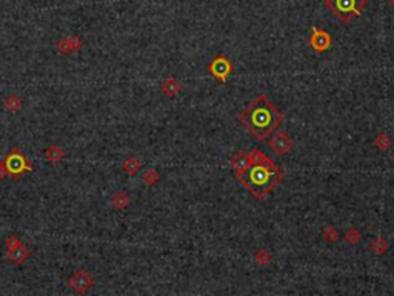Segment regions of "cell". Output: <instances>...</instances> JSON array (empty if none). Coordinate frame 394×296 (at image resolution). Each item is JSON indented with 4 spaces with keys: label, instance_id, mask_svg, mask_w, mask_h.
<instances>
[{
    "label": "cell",
    "instance_id": "obj_13",
    "mask_svg": "<svg viewBox=\"0 0 394 296\" xmlns=\"http://www.w3.org/2000/svg\"><path fill=\"white\" fill-rule=\"evenodd\" d=\"M111 206L114 210L117 212H123L126 210L129 206H131V198L126 191H115L112 196H111Z\"/></svg>",
    "mask_w": 394,
    "mask_h": 296
},
{
    "label": "cell",
    "instance_id": "obj_16",
    "mask_svg": "<svg viewBox=\"0 0 394 296\" xmlns=\"http://www.w3.org/2000/svg\"><path fill=\"white\" fill-rule=\"evenodd\" d=\"M4 105H5L7 111H10V113H13V115H16V113H19L20 108H22V99H20L16 93H13V94H10V96L5 99Z\"/></svg>",
    "mask_w": 394,
    "mask_h": 296
},
{
    "label": "cell",
    "instance_id": "obj_8",
    "mask_svg": "<svg viewBox=\"0 0 394 296\" xmlns=\"http://www.w3.org/2000/svg\"><path fill=\"white\" fill-rule=\"evenodd\" d=\"M310 47L316 53L323 54L333 47V37L328 31L313 25L311 27V36H310Z\"/></svg>",
    "mask_w": 394,
    "mask_h": 296
},
{
    "label": "cell",
    "instance_id": "obj_18",
    "mask_svg": "<svg viewBox=\"0 0 394 296\" xmlns=\"http://www.w3.org/2000/svg\"><path fill=\"white\" fill-rule=\"evenodd\" d=\"M142 180L145 182L147 185H150V187H154L157 182L160 180V174H159V171L157 170H154V168H150V170H147L144 174H142Z\"/></svg>",
    "mask_w": 394,
    "mask_h": 296
},
{
    "label": "cell",
    "instance_id": "obj_6",
    "mask_svg": "<svg viewBox=\"0 0 394 296\" xmlns=\"http://www.w3.org/2000/svg\"><path fill=\"white\" fill-rule=\"evenodd\" d=\"M68 285L77 294H85L92 288V285H94V278H92V275L88 270L79 268L68 278Z\"/></svg>",
    "mask_w": 394,
    "mask_h": 296
},
{
    "label": "cell",
    "instance_id": "obj_12",
    "mask_svg": "<svg viewBox=\"0 0 394 296\" xmlns=\"http://www.w3.org/2000/svg\"><path fill=\"white\" fill-rule=\"evenodd\" d=\"M182 83L176 79V77H173V76H170V77H167L164 82H162V85H160V89H162V93H164L167 97H170V99H173V97H176L180 91H182Z\"/></svg>",
    "mask_w": 394,
    "mask_h": 296
},
{
    "label": "cell",
    "instance_id": "obj_9",
    "mask_svg": "<svg viewBox=\"0 0 394 296\" xmlns=\"http://www.w3.org/2000/svg\"><path fill=\"white\" fill-rule=\"evenodd\" d=\"M252 157H254L252 151H249V153H246V151H236L233 156H231L229 164H231V168L234 170V176L236 177L240 176L248 168V165L252 162Z\"/></svg>",
    "mask_w": 394,
    "mask_h": 296
},
{
    "label": "cell",
    "instance_id": "obj_23",
    "mask_svg": "<svg viewBox=\"0 0 394 296\" xmlns=\"http://www.w3.org/2000/svg\"><path fill=\"white\" fill-rule=\"evenodd\" d=\"M19 245H22V241H20L19 236H16V235L8 236L7 241H5V247H7V248H14V247H19Z\"/></svg>",
    "mask_w": 394,
    "mask_h": 296
},
{
    "label": "cell",
    "instance_id": "obj_24",
    "mask_svg": "<svg viewBox=\"0 0 394 296\" xmlns=\"http://www.w3.org/2000/svg\"><path fill=\"white\" fill-rule=\"evenodd\" d=\"M7 176H8V173H7V167H5L4 161H0V179H5Z\"/></svg>",
    "mask_w": 394,
    "mask_h": 296
},
{
    "label": "cell",
    "instance_id": "obj_11",
    "mask_svg": "<svg viewBox=\"0 0 394 296\" xmlns=\"http://www.w3.org/2000/svg\"><path fill=\"white\" fill-rule=\"evenodd\" d=\"M31 256V252L30 248L25 247V245H19V247H14V248H7V259L11 262V264H16V265H20L23 262H27Z\"/></svg>",
    "mask_w": 394,
    "mask_h": 296
},
{
    "label": "cell",
    "instance_id": "obj_20",
    "mask_svg": "<svg viewBox=\"0 0 394 296\" xmlns=\"http://www.w3.org/2000/svg\"><path fill=\"white\" fill-rule=\"evenodd\" d=\"M374 145L380 150V151H386L391 147V138L386 133H379L374 139Z\"/></svg>",
    "mask_w": 394,
    "mask_h": 296
},
{
    "label": "cell",
    "instance_id": "obj_21",
    "mask_svg": "<svg viewBox=\"0 0 394 296\" xmlns=\"http://www.w3.org/2000/svg\"><path fill=\"white\" fill-rule=\"evenodd\" d=\"M343 238H345V241L348 242V244L356 245V244L360 242V239H362V233L356 229V227H351V229L346 230V233H345Z\"/></svg>",
    "mask_w": 394,
    "mask_h": 296
},
{
    "label": "cell",
    "instance_id": "obj_17",
    "mask_svg": "<svg viewBox=\"0 0 394 296\" xmlns=\"http://www.w3.org/2000/svg\"><path fill=\"white\" fill-rule=\"evenodd\" d=\"M369 248H371L373 253H376V255H383L385 252H388L389 242H388L385 238L379 236V238H376V239L371 241V244H369Z\"/></svg>",
    "mask_w": 394,
    "mask_h": 296
},
{
    "label": "cell",
    "instance_id": "obj_25",
    "mask_svg": "<svg viewBox=\"0 0 394 296\" xmlns=\"http://www.w3.org/2000/svg\"><path fill=\"white\" fill-rule=\"evenodd\" d=\"M389 2H391V5L394 7V0H389Z\"/></svg>",
    "mask_w": 394,
    "mask_h": 296
},
{
    "label": "cell",
    "instance_id": "obj_2",
    "mask_svg": "<svg viewBox=\"0 0 394 296\" xmlns=\"http://www.w3.org/2000/svg\"><path fill=\"white\" fill-rule=\"evenodd\" d=\"M284 113L267 94H257L237 116V121L259 142H264L284 124Z\"/></svg>",
    "mask_w": 394,
    "mask_h": 296
},
{
    "label": "cell",
    "instance_id": "obj_7",
    "mask_svg": "<svg viewBox=\"0 0 394 296\" xmlns=\"http://www.w3.org/2000/svg\"><path fill=\"white\" fill-rule=\"evenodd\" d=\"M268 145L277 156H285L294 148V141L288 136V133L282 130H276L268 139Z\"/></svg>",
    "mask_w": 394,
    "mask_h": 296
},
{
    "label": "cell",
    "instance_id": "obj_3",
    "mask_svg": "<svg viewBox=\"0 0 394 296\" xmlns=\"http://www.w3.org/2000/svg\"><path fill=\"white\" fill-rule=\"evenodd\" d=\"M366 0H325L323 7L331 11L343 24H350L354 19L360 17L366 8Z\"/></svg>",
    "mask_w": 394,
    "mask_h": 296
},
{
    "label": "cell",
    "instance_id": "obj_19",
    "mask_svg": "<svg viewBox=\"0 0 394 296\" xmlns=\"http://www.w3.org/2000/svg\"><path fill=\"white\" fill-rule=\"evenodd\" d=\"M254 259H256V262H257L259 265L265 267V265H268V264L271 262L273 255L268 252L267 248H259L257 252H256V255H254Z\"/></svg>",
    "mask_w": 394,
    "mask_h": 296
},
{
    "label": "cell",
    "instance_id": "obj_10",
    "mask_svg": "<svg viewBox=\"0 0 394 296\" xmlns=\"http://www.w3.org/2000/svg\"><path fill=\"white\" fill-rule=\"evenodd\" d=\"M83 42L80 40V37L73 36V37H63L57 42V51L60 54H71L76 53L79 50H82Z\"/></svg>",
    "mask_w": 394,
    "mask_h": 296
},
{
    "label": "cell",
    "instance_id": "obj_4",
    "mask_svg": "<svg viewBox=\"0 0 394 296\" xmlns=\"http://www.w3.org/2000/svg\"><path fill=\"white\" fill-rule=\"evenodd\" d=\"M4 164H5V167H7L8 176L13 177L14 180L20 179V177L23 176V173L34 170L31 159H30L25 153H22L17 147H14V148L10 150V153H8V154L5 156V159H4Z\"/></svg>",
    "mask_w": 394,
    "mask_h": 296
},
{
    "label": "cell",
    "instance_id": "obj_15",
    "mask_svg": "<svg viewBox=\"0 0 394 296\" xmlns=\"http://www.w3.org/2000/svg\"><path fill=\"white\" fill-rule=\"evenodd\" d=\"M122 168H123V171L128 173L129 176H134L136 173L141 171L142 162H141V159H137L136 156H131V157L125 159V162L122 164Z\"/></svg>",
    "mask_w": 394,
    "mask_h": 296
},
{
    "label": "cell",
    "instance_id": "obj_5",
    "mask_svg": "<svg viewBox=\"0 0 394 296\" xmlns=\"http://www.w3.org/2000/svg\"><path fill=\"white\" fill-rule=\"evenodd\" d=\"M206 71L210 73V76L213 79H216L219 83H225L228 80V77L234 73V65L226 56L217 54L216 57L211 59L210 63H208Z\"/></svg>",
    "mask_w": 394,
    "mask_h": 296
},
{
    "label": "cell",
    "instance_id": "obj_1",
    "mask_svg": "<svg viewBox=\"0 0 394 296\" xmlns=\"http://www.w3.org/2000/svg\"><path fill=\"white\" fill-rule=\"evenodd\" d=\"M254 157L248 168L236 179L254 198L262 201L284 182V171L262 150H252Z\"/></svg>",
    "mask_w": 394,
    "mask_h": 296
},
{
    "label": "cell",
    "instance_id": "obj_14",
    "mask_svg": "<svg viewBox=\"0 0 394 296\" xmlns=\"http://www.w3.org/2000/svg\"><path fill=\"white\" fill-rule=\"evenodd\" d=\"M65 156H66V151L60 145H50L48 148L45 150L46 161H50L53 165H57Z\"/></svg>",
    "mask_w": 394,
    "mask_h": 296
},
{
    "label": "cell",
    "instance_id": "obj_22",
    "mask_svg": "<svg viewBox=\"0 0 394 296\" xmlns=\"http://www.w3.org/2000/svg\"><path fill=\"white\" fill-rule=\"evenodd\" d=\"M322 236H323V239H325L327 242L333 244V242H336L339 239V232L336 230L334 225H328L327 229H323Z\"/></svg>",
    "mask_w": 394,
    "mask_h": 296
}]
</instances>
